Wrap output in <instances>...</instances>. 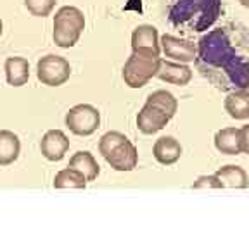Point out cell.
<instances>
[{
    "instance_id": "cell-23",
    "label": "cell",
    "mask_w": 249,
    "mask_h": 233,
    "mask_svg": "<svg viewBox=\"0 0 249 233\" xmlns=\"http://www.w3.org/2000/svg\"><path fill=\"white\" fill-rule=\"evenodd\" d=\"M194 188H223V185L216 175H211V176H199V180L194 183Z\"/></svg>"
},
{
    "instance_id": "cell-17",
    "label": "cell",
    "mask_w": 249,
    "mask_h": 233,
    "mask_svg": "<svg viewBox=\"0 0 249 233\" xmlns=\"http://www.w3.org/2000/svg\"><path fill=\"white\" fill-rule=\"evenodd\" d=\"M225 111L233 119L249 117V90H233L225 99Z\"/></svg>"
},
{
    "instance_id": "cell-7",
    "label": "cell",
    "mask_w": 249,
    "mask_h": 233,
    "mask_svg": "<svg viewBox=\"0 0 249 233\" xmlns=\"http://www.w3.org/2000/svg\"><path fill=\"white\" fill-rule=\"evenodd\" d=\"M71 66L62 55L49 54L36 62V78L47 86H59L70 80Z\"/></svg>"
},
{
    "instance_id": "cell-16",
    "label": "cell",
    "mask_w": 249,
    "mask_h": 233,
    "mask_svg": "<svg viewBox=\"0 0 249 233\" xmlns=\"http://www.w3.org/2000/svg\"><path fill=\"white\" fill-rule=\"evenodd\" d=\"M21 154L19 136L9 130H0V166L16 163Z\"/></svg>"
},
{
    "instance_id": "cell-2",
    "label": "cell",
    "mask_w": 249,
    "mask_h": 233,
    "mask_svg": "<svg viewBox=\"0 0 249 233\" xmlns=\"http://www.w3.org/2000/svg\"><path fill=\"white\" fill-rule=\"evenodd\" d=\"M222 0H168L166 17L182 31H206L216 23Z\"/></svg>"
},
{
    "instance_id": "cell-11",
    "label": "cell",
    "mask_w": 249,
    "mask_h": 233,
    "mask_svg": "<svg viewBox=\"0 0 249 233\" xmlns=\"http://www.w3.org/2000/svg\"><path fill=\"white\" fill-rule=\"evenodd\" d=\"M152 154H154L156 161L160 164L171 166V164H175L180 159L182 145L173 136H161V138L156 140L154 147H152Z\"/></svg>"
},
{
    "instance_id": "cell-6",
    "label": "cell",
    "mask_w": 249,
    "mask_h": 233,
    "mask_svg": "<svg viewBox=\"0 0 249 233\" xmlns=\"http://www.w3.org/2000/svg\"><path fill=\"white\" fill-rule=\"evenodd\" d=\"M66 126L78 136H89L101 126V113L90 104H78L66 114Z\"/></svg>"
},
{
    "instance_id": "cell-22",
    "label": "cell",
    "mask_w": 249,
    "mask_h": 233,
    "mask_svg": "<svg viewBox=\"0 0 249 233\" xmlns=\"http://www.w3.org/2000/svg\"><path fill=\"white\" fill-rule=\"evenodd\" d=\"M26 9L36 17H47L55 7V0H24Z\"/></svg>"
},
{
    "instance_id": "cell-4",
    "label": "cell",
    "mask_w": 249,
    "mask_h": 233,
    "mask_svg": "<svg viewBox=\"0 0 249 233\" xmlns=\"http://www.w3.org/2000/svg\"><path fill=\"white\" fill-rule=\"evenodd\" d=\"M161 66L160 54L154 50H133L123 66V80L130 88H142L149 80L158 76Z\"/></svg>"
},
{
    "instance_id": "cell-15",
    "label": "cell",
    "mask_w": 249,
    "mask_h": 233,
    "mask_svg": "<svg viewBox=\"0 0 249 233\" xmlns=\"http://www.w3.org/2000/svg\"><path fill=\"white\" fill-rule=\"evenodd\" d=\"M214 147L222 154L237 155L242 152V133L237 128H223L214 135Z\"/></svg>"
},
{
    "instance_id": "cell-5",
    "label": "cell",
    "mask_w": 249,
    "mask_h": 233,
    "mask_svg": "<svg viewBox=\"0 0 249 233\" xmlns=\"http://www.w3.org/2000/svg\"><path fill=\"white\" fill-rule=\"evenodd\" d=\"M85 30V16L80 9L64 5L54 16V43L61 49H71Z\"/></svg>"
},
{
    "instance_id": "cell-21",
    "label": "cell",
    "mask_w": 249,
    "mask_h": 233,
    "mask_svg": "<svg viewBox=\"0 0 249 233\" xmlns=\"http://www.w3.org/2000/svg\"><path fill=\"white\" fill-rule=\"evenodd\" d=\"M145 104H152L156 107H160L163 113H166L170 117H173L177 114V109H178V102H177L175 95L166 90H158V92H152L147 97Z\"/></svg>"
},
{
    "instance_id": "cell-26",
    "label": "cell",
    "mask_w": 249,
    "mask_h": 233,
    "mask_svg": "<svg viewBox=\"0 0 249 233\" xmlns=\"http://www.w3.org/2000/svg\"><path fill=\"white\" fill-rule=\"evenodd\" d=\"M2 31H4V23H2V19H0V35H2Z\"/></svg>"
},
{
    "instance_id": "cell-9",
    "label": "cell",
    "mask_w": 249,
    "mask_h": 233,
    "mask_svg": "<svg viewBox=\"0 0 249 233\" xmlns=\"http://www.w3.org/2000/svg\"><path fill=\"white\" fill-rule=\"evenodd\" d=\"M68 150H70V138L61 130H49L42 136L40 152H42V155L45 159L52 161V163L61 161L66 155Z\"/></svg>"
},
{
    "instance_id": "cell-1",
    "label": "cell",
    "mask_w": 249,
    "mask_h": 233,
    "mask_svg": "<svg viewBox=\"0 0 249 233\" xmlns=\"http://www.w3.org/2000/svg\"><path fill=\"white\" fill-rule=\"evenodd\" d=\"M194 64L202 78L218 90L249 88V31L241 24H225L199 40Z\"/></svg>"
},
{
    "instance_id": "cell-10",
    "label": "cell",
    "mask_w": 249,
    "mask_h": 233,
    "mask_svg": "<svg viewBox=\"0 0 249 233\" xmlns=\"http://www.w3.org/2000/svg\"><path fill=\"white\" fill-rule=\"evenodd\" d=\"M170 119L171 117L166 113H163L160 107H156L152 104H145L137 116V128L144 135H154L160 130H163Z\"/></svg>"
},
{
    "instance_id": "cell-19",
    "label": "cell",
    "mask_w": 249,
    "mask_h": 233,
    "mask_svg": "<svg viewBox=\"0 0 249 233\" xmlns=\"http://www.w3.org/2000/svg\"><path fill=\"white\" fill-rule=\"evenodd\" d=\"M214 175L220 178L223 188L225 186H230V188H246L249 185V178L248 173L242 169L241 166H233V164H229V166H223L214 173Z\"/></svg>"
},
{
    "instance_id": "cell-13",
    "label": "cell",
    "mask_w": 249,
    "mask_h": 233,
    "mask_svg": "<svg viewBox=\"0 0 249 233\" xmlns=\"http://www.w3.org/2000/svg\"><path fill=\"white\" fill-rule=\"evenodd\" d=\"M154 50L160 54L161 50V42L158 30L152 24H140L133 30L132 33V50Z\"/></svg>"
},
{
    "instance_id": "cell-25",
    "label": "cell",
    "mask_w": 249,
    "mask_h": 233,
    "mask_svg": "<svg viewBox=\"0 0 249 233\" xmlns=\"http://www.w3.org/2000/svg\"><path fill=\"white\" fill-rule=\"evenodd\" d=\"M239 2H241V4L244 5V7H248V9H249V0H239Z\"/></svg>"
},
{
    "instance_id": "cell-12",
    "label": "cell",
    "mask_w": 249,
    "mask_h": 233,
    "mask_svg": "<svg viewBox=\"0 0 249 233\" xmlns=\"http://www.w3.org/2000/svg\"><path fill=\"white\" fill-rule=\"evenodd\" d=\"M158 78L161 82L173 83V85H187L192 80V71L185 64L180 62H171V61H161L160 71H158Z\"/></svg>"
},
{
    "instance_id": "cell-20",
    "label": "cell",
    "mask_w": 249,
    "mask_h": 233,
    "mask_svg": "<svg viewBox=\"0 0 249 233\" xmlns=\"http://www.w3.org/2000/svg\"><path fill=\"white\" fill-rule=\"evenodd\" d=\"M54 186L55 188H85L87 178L83 173H80V171L74 169V167L68 166L55 175Z\"/></svg>"
},
{
    "instance_id": "cell-18",
    "label": "cell",
    "mask_w": 249,
    "mask_h": 233,
    "mask_svg": "<svg viewBox=\"0 0 249 233\" xmlns=\"http://www.w3.org/2000/svg\"><path fill=\"white\" fill-rule=\"evenodd\" d=\"M70 166L74 167V169H78L80 173H83L87 182H93V180L99 176V173H101V166L97 164L95 157L87 150L76 152V154L70 159Z\"/></svg>"
},
{
    "instance_id": "cell-3",
    "label": "cell",
    "mask_w": 249,
    "mask_h": 233,
    "mask_svg": "<svg viewBox=\"0 0 249 233\" xmlns=\"http://www.w3.org/2000/svg\"><path fill=\"white\" fill-rule=\"evenodd\" d=\"M99 152L114 171H132L139 164V152L123 133L107 132L99 140Z\"/></svg>"
},
{
    "instance_id": "cell-8",
    "label": "cell",
    "mask_w": 249,
    "mask_h": 233,
    "mask_svg": "<svg viewBox=\"0 0 249 233\" xmlns=\"http://www.w3.org/2000/svg\"><path fill=\"white\" fill-rule=\"evenodd\" d=\"M160 42L164 55L173 59V61L185 64V62H194L196 57H197V45L189 42V40L178 38V36L173 35H163Z\"/></svg>"
},
{
    "instance_id": "cell-14",
    "label": "cell",
    "mask_w": 249,
    "mask_h": 233,
    "mask_svg": "<svg viewBox=\"0 0 249 233\" xmlns=\"http://www.w3.org/2000/svg\"><path fill=\"white\" fill-rule=\"evenodd\" d=\"M4 69L11 86H23L30 80V62L24 57H7Z\"/></svg>"
},
{
    "instance_id": "cell-24",
    "label": "cell",
    "mask_w": 249,
    "mask_h": 233,
    "mask_svg": "<svg viewBox=\"0 0 249 233\" xmlns=\"http://www.w3.org/2000/svg\"><path fill=\"white\" fill-rule=\"evenodd\" d=\"M241 133H242V152H244V154H249V124L242 126Z\"/></svg>"
}]
</instances>
